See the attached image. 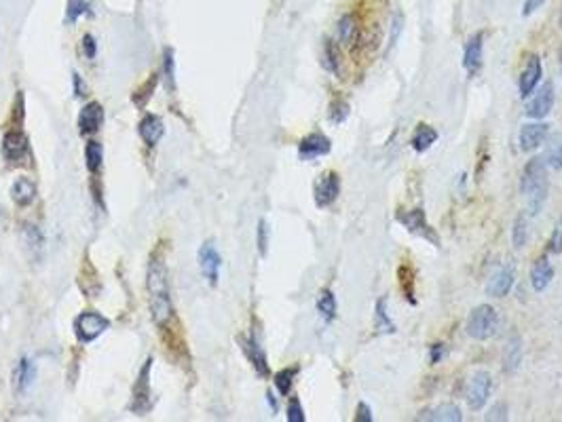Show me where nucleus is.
Masks as SVG:
<instances>
[{"mask_svg":"<svg viewBox=\"0 0 562 422\" xmlns=\"http://www.w3.org/2000/svg\"><path fill=\"white\" fill-rule=\"evenodd\" d=\"M387 296H381L374 304V331L377 334H396L398 327L387 310Z\"/></svg>","mask_w":562,"mask_h":422,"instance_id":"nucleus-22","label":"nucleus"},{"mask_svg":"<svg viewBox=\"0 0 562 422\" xmlns=\"http://www.w3.org/2000/svg\"><path fill=\"white\" fill-rule=\"evenodd\" d=\"M108 319H104L102 315L98 312H83L77 321H74V331H77V338L79 342H91L96 340L100 334H104L108 329Z\"/></svg>","mask_w":562,"mask_h":422,"instance_id":"nucleus-7","label":"nucleus"},{"mask_svg":"<svg viewBox=\"0 0 562 422\" xmlns=\"http://www.w3.org/2000/svg\"><path fill=\"white\" fill-rule=\"evenodd\" d=\"M313 194H315V205L318 207H330L341 194V178H339V173L336 171L324 173L315 182Z\"/></svg>","mask_w":562,"mask_h":422,"instance_id":"nucleus-8","label":"nucleus"},{"mask_svg":"<svg viewBox=\"0 0 562 422\" xmlns=\"http://www.w3.org/2000/svg\"><path fill=\"white\" fill-rule=\"evenodd\" d=\"M28 152H30L28 138H26L22 131L13 129V131H9V133L3 138V154H5V159H9V161H20V159H24Z\"/></svg>","mask_w":562,"mask_h":422,"instance_id":"nucleus-16","label":"nucleus"},{"mask_svg":"<svg viewBox=\"0 0 562 422\" xmlns=\"http://www.w3.org/2000/svg\"><path fill=\"white\" fill-rule=\"evenodd\" d=\"M11 199L20 205V207H28L34 203L37 199V186L28 180V178H20L13 188H11Z\"/></svg>","mask_w":562,"mask_h":422,"instance_id":"nucleus-24","label":"nucleus"},{"mask_svg":"<svg viewBox=\"0 0 562 422\" xmlns=\"http://www.w3.org/2000/svg\"><path fill=\"white\" fill-rule=\"evenodd\" d=\"M165 81H167V87L174 89V58H171V51H165Z\"/></svg>","mask_w":562,"mask_h":422,"instance_id":"nucleus-42","label":"nucleus"},{"mask_svg":"<svg viewBox=\"0 0 562 422\" xmlns=\"http://www.w3.org/2000/svg\"><path fill=\"white\" fill-rule=\"evenodd\" d=\"M554 100H556V93H554V85H551V81H545L539 89H537V93L530 98V102L526 104V117L528 119H535V121H541V119H545L549 112H551V108H554Z\"/></svg>","mask_w":562,"mask_h":422,"instance_id":"nucleus-5","label":"nucleus"},{"mask_svg":"<svg viewBox=\"0 0 562 422\" xmlns=\"http://www.w3.org/2000/svg\"><path fill=\"white\" fill-rule=\"evenodd\" d=\"M547 253H562V218L556 222L551 237L547 241Z\"/></svg>","mask_w":562,"mask_h":422,"instance_id":"nucleus-36","label":"nucleus"},{"mask_svg":"<svg viewBox=\"0 0 562 422\" xmlns=\"http://www.w3.org/2000/svg\"><path fill=\"white\" fill-rule=\"evenodd\" d=\"M96 41H93V37L91 34H85L83 37V51H85V58L87 60H93L96 58Z\"/></svg>","mask_w":562,"mask_h":422,"instance_id":"nucleus-43","label":"nucleus"},{"mask_svg":"<svg viewBox=\"0 0 562 422\" xmlns=\"http://www.w3.org/2000/svg\"><path fill=\"white\" fill-rule=\"evenodd\" d=\"M34 374H37V367H34V363H32L28 357H24V359L18 363V369H15V380H18V386H20V390H26V388L32 384V380H34Z\"/></svg>","mask_w":562,"mask_h":422,"instance_id":"nucleus-29","label":"nucleus"},{"mask_svg":"<svg viewBox=\"0 0 562 422\" xmlns=\"http://www.w3.org/2000/svg\"><path fill=\"white\" fill-rule=\"evenodd\" d=\"M526 241H528V220H526V216L520 213L511 226V243L516 249H522L526 245Z\"/></svg>","mask_w":562,"mask_h":422,"instance_id":"nucleus-30","label":"nucleus"},{"mask_svg":"<svg viewBox=\"0 0 562 422\" xmlns=\"http://www.w3.org/2000/svg\"><path fill=\"white\" fill-rule=\"evenodd\" d=\"M266 401H268V405H270V409H273V411H277V401H275V397H273V393H266Z\"/></svg>","mask_w":562,"mask_h":422,"instance_id":"nucleus-46","label":"nucleus"},{"mask_svg":"<svg viewBox=\"0 0 562 422\" xmlns=\"http://www.w3.org/2000/svg\"><path fill=\"white\" fill-rule=\"evenodd\" d=\"M220 266H222V258L220 253L216 251L214 243H203L201 249H199V268L201 272L205 275V279L209 281V285H218V279H220Z\"/></svg>","mask_w":562,"mask_h":422,"instance_id":"nucleus-10","label":"nucleus"},{"mask_svg":"<svg viewBox=\"0 0 562 422\" xmlns=\"http://www.w3.org/2000/svg\"><path fill=\"white\" fill-rule=\"evenodd\" d=\"M243 348H245V352H247V357H249V361H251V365H254V369L258 371V376H268V363H266V355H264V350H262V346L258 344V340L256 338H249V340H245L243 342Z\"/></svg>","mask_w":562,"mask_h":422,"instance_id":"nucleus-25","label":"nucleus"},{"mask_svg":"<svg viewBox=\"0 0 562 422\" xmlns=\"http://www.w3.org/2000/svg\"><path fill=\"white\" fill-rule=\"evenodd\" d=\"M398 283L402 289V296L406 298V302H410L412 306L417 304V296H414V270L410 264H400L398 268Z\"/></svg>","mask_w":562,"mask_h":422,"instance_id":"nucleus-27","label":"nucleus"},{"mask_svg":"<svg viewBox=\"0 0 562 422\" xmlns=\"http://www.w3.org/2000/svg\"><path fill=\"white\" fill-rule=\"evenodd\" d=\"M347 117H349V102L345 98H341V95L334 98L332 104H330V121L334 125H341V123L347 121Z\"/></svg>","mask_w":562,"mask_h":422,"instance_id":"nucleus-34","label":"nucleus"},{"mask_svg":"<svg viewBox=\"0 0 562 422\" xmlns=\"http://www.w3.org/2000/svg\"><path fill=\"white\" fill-rule=\"evenodd\" d=\"M545 165L549 169H556L560 171L562 169V131H556V133H547L545 138V150H543V157Z\"/></svg>","mask_w":562,"mask_h":422,"instance_id":"nucleus-19","label":"nucleus"},{"mask_svg":"<svg viewBox=\"0 0 562 422\" xmlns=\"http://www.w3.org/2000/svg\"><path fill=\"white\" fill-rule=\"evenodd\" d=\"M438 131L431 127V125H427V123H419L417 125V129H414V133H412V138H410V146H412V150L414 152H419V154H423V152H427L436 142H438Z\"/></svg>","mask_w":562,"mask_h":422,"instance_id":"nucleus-20","label":"nucleus"},{"mask_svg":"<svg viewBox=\"0 0 562 422\" xmlns=\"http://www.w3.org/2000/svg\"><path fill=\"white\" fill-rule=\"evenodd\" d=\"M417 420H429V422H461L463 414L455 403H442L429 409H423Z\"/></svg>","mask_w":562,"mask_h":422,"instance_id":"nucleus-18","label":"nucleus"},{"mask_svg":"<svg viewBox=\"0 0 562 422\" xmlns=\"http://www.w3.org/2000/svg\"><path fill=\"white\" fill-rule=\"evenodd\" d=\"M288 422H305V409L296 397H292L288 403Z\"/></svg>","mask_w":562,"mask_h":422,"instance_id":"nucleus-38","label":"nucleus"},{"mask_svg":"<svg viewBox=\"0 0 562 422\" xmlns=\"http://www.w3.org/2000/svg\"><path fill=\"white\" fill-rule=\"evenodd\" d=\"M102 157H104V152H102V144H100V142H89V144L85 146L87 169H89L91 173L100 171V167H102Z\"/></svg>","mask_w":562,"mask_h":422,"instance_id":"nucleus-32","label":"nucleus"},{"mask_svg":"<svg viewBox=\"0 0 562 422\" xmlns=\"http://www.w3.org/2000/svg\"><path fill=\"white\" fill-rule=\"evenodd\" d=\"M266 249H268V224L260 220L258 222V251L262 258L266 256Z\"/></svg>","mask_w":562,"mask_h":422,"instance_id":"nucleus-39","label":"nucleus"},{"mask_svg":"<svg viewBox=\"0 0 562 422\" xmlns=\"http://www.w3.org/2000/svg\"><path fill=\"white\" fill-rule=\"evenodd\" d=\"M163 133H165L163 121L159 117H155V114L144 117V121L140 123V136L148 146H155L163 138Z\"/></svg>","mask_w":562,"mask_h":422,"instance_id":"nucleus-23","label":"nucleus"},{"mask_svg":"<svg viewBox=\"0 0 562 422\" xmlns=\"http://www.w3.org/2000/svg\"><path fill=\"white\" fill-rule=\"evenodd\" d=\"M87 3L85 0H68V9H66V24H74L83 13H87Z\"/></svg>","mask_w":562,"mask_h":422,"instance_id":"nucleus-35","label":"nucleus"},{"mask_svg":"<svg viewBox=\"0 0 562 422\" xmlns=\"http://www.w3.org/2000/svg\"><path fill=\"white\" fill-rule=\"evenodd\" d=\"M146 289H148V302L150 312L157 325L169 323L174 315L171 296H169V281H167V268L159 258H152L148 264V277H146Z\"/></svg>","mask_w":562,"mask_h":422,"instance_id":"nucleus-1","label":"nucleus"},{"mask_svg":"<svg viewBox=\"0 0 562 422\" xmlns=\"http://www.w3.org/2000/svg\"><path fill=\"white\" fill-rule=\"evenodd\" d=\"M541 77H543V68H541L539 55H528V62H526V66H524V70L520 74V83H518L520 98L526 100L530 93H535L537 85L541 83Z\"/></svg>","mask_w":562,"mask_h":422,"instance_id":"nucleus-12","label":"nucleus"},{"mask_svg":"<svg viewBox=\"0 0 562 422\" xmlns=\"http://www.w3.org/2000/svg\"><path fill=\"white\" fill-rule=\"evenodd\" d=\"M104 119V110L98 102H89L87 106H83L81 114H79V131L83 136H91L100 129Z\"/></svg>","mask_w":562,"mask_h":422,"instance_id":"nucleus-17","label":"nucleus"},{"mask_svg":"<svg viewBox=\"0 0 562 422\" xmlns=\"http://www.w3.org/2000/svg\"><path fill=\"white\" fill-rule=\"evenodd\" d=\"M374 416H372V409L366 405V403H358V409H355V422H372Z\"/></svg>","mask_w":562,"mask_h":422,"instance_id":"nucleus-41","label":"nucleus"},{"mask_svg":"<svg viewBox=\"0 0 562 422\" xmlns=\"http://www.w3.org/2000/svg\"><path fill=\"white\" fill-rule=\"evenodd\" d=\"M522 355H524L522 338L520 336L509 338L505 348H503V371L505 374H514L522 363Z\"/></svg>","mask_w":562,"mask_h":422,"instance_id":"nucleus-21","label":"nucleus"},{"mask_svg":"<svg viewBox=\"0 0 562 422\" xmlns=\"http://www.w3.org/2000/svg\"><path fill=\"white\" fill-rule=\"evenodd\" d=\"M497 329H499V312L490 304L476 306L465 323V331L473 340H488L497 334Z\"/></svg>","mask_w":562,"mask_h":422,"instance_id":"nucleus-3","label":"nucleus"},{"mask_svg":"<svg viewBox=\"0 0 562 422\" xmlns=\"http://www.w3.org/2000/svg\"><path fill=\"white\" fill-rule=\"evenodd\" d=\"M554 279V266L549 262L547 256H539L535 262H532V268H530V285L537 294L545 291L549 287Z\"/></svg>","mask_w":562,"mask_h":422,"instance_id":"nucleus-15","label":"nucleus"},{"mask_svg":"<svg viewBox=\"0 0 562 422\" xmlns=\"http://www.w3.org/2000/svg\"><path fill=\"white\" fill-rule=\"evenodd\" d=\"M520 190L522 197L526 201V211L530 216H537L545 201H547V190H549V182H547V165L541 157H532L524 169H522V180H520Z\"/></svg>","mask_w":562,"mask_h":422,"instance_id":"nucleus-2","label":"nucleus"},{"mask_svg":"<svg viewBox=\"0 0 562 422\" xmlns=\"http://www.w3.org/2000/svg\"><path fill=\"white\" fill-rule=\"evenodd\" d=\"M482 55H484V32L473 34L463 49V68L469 74H476L482 68Z\"/></svg>","mask_w":562,"mask_h":422,"instance_id":"nucleus-13","label":"nucleus"},{"mask_svg":"<svg viewBox=\"0 0 562 422\" xmlns=\"http://www.w3.org/2000/svg\"><path fill=\"white\" fill-rule=\"evenodd\" d=\"M543 3H545V0H524V5H522V15H524V18L532 15Z\"/></svg>","mask_w":562,"mask_h":422,"instance_id":"nucleus-44","label":"nucleus"},{"mask_svg":"<svg viewBox=\"0 0 562 422\" xmlns=\"http://www.w3.org/2000/svg\"><path fill=\"white\" fill-rule=\"evenodd\" d=\"M299 367H286L275 374V386L279 390V395H288L292 390V382H294V376H296Z\"/></svg>","mask_w":562,"mask_h":422,"instance_id":"nucleus-31","label":"nucleus"},{"mask_svg":"<svg viewBox=\"0 0 562 422\" xmlns=\"http://www.w3.org/2000/svg\"><path fill=\"white\" fill-rule=\"evenodd\" d=\"M336 37L343 45H351L358 37H360V26H358V20L355 15L347 13L339 20L336 24Z\"/></svg>","mask_w":562,"mask_h":422,"instance_id":"nucleus-26","label":"nucleus"},{"mask_svg":"<svg viewBox=\"0 0 562 422\" xmlns=\"http://www.w3.org/2000/svg\"><path fill=\"white\" fill-rule=\"evenodd\" d=\"M446 352H448V348H446L444 342H436V344H431V346H429V361H431V365H438V363L446 357Z\"/></svg>","mask_w":562,"mask_h":422,"instance_id":"nucleus-40","label":"nucleus"},{"mask_svg":"<svg viewBox=\"0 0 562 422\" xmlns=\"http://www.w3.org/2000/svg\"><path fill=\"white\" fill-rule=\"evenodd\" d=\"M490 390H492V378L488 371H476L471 378H469V384H467V390H465V401L469 405V409L478 411L486 405L488 397H490Z\"/></svg>","mask_w":562,"mask_h":422,"instance_id":"nucleus-4","label":"nucleus"},{"mask_svg":"<svg viewBox=\"0 0 562 422\" xmlns=\"http://www.w3.org/2000/svg\"><path fill=\"white\" fill-rule=\"evenodd\" d=\"M507 414H509V407H507V403L505 401H497L490 409H488V414H486V420L488 422H503V420H507Z\"/></svg>","mask_w":562,"mask_h":422,"instance_id":"nucleus-37","label":"nucleus"},{"mask_svg":"<svg viewBox=\"0 0 562 422\" xmlns=\"http://www.w3.org/2000/svg\"><path fill=\"white\" fill-rule=\"evenodd\" d=\"M74 91H77V98H81L83 91H85V85H81V77L79 74H74Z\"/></svg>","mask_w":562,"mask_h":422,"instance_id":"nucleus-45","label":"nucleus"},{"mask_svg":"<svg viewBox=\"0 0 562 422\" xmlns=\"http://www.w3.org/2000/svg\"><path fill=\"white\" fill-rule=\"evenodd\" d=\"M336 298H334V294L330 291V289H322L320 291V298H318V312L330 323V321H334V317H336Z\"/></svg>","mask_w":562,"mask_h":422,"instance_id":"nucleus-28","label":"nucleus"},{"mask_svg":"<svg viewBox=\"0 0 562 422\" xmlns=\"http://www.w3.org/2000/svg\"><path fill=\"white\" fill-rule=\"evenodd\" d=\"M332 150V142L328 136L315 131V133H309L301 140L299 144V157L301 161H313V159H320V157H326L330 154Z\"/></svg>","mask_w":562,"mask_h":422,"instance_id":"nucleus-9","label":"nucleus"},{"mask_svg":"<svg viewBox=\"0 0 562 422\" xmlns=\"http://www.w3.org/2000/svg\"><path fill=\"white\" fill-rule=\"evenodd\" d=\"M547 131H549L547 123H539V121L537 123H526L520 129V150H524V152L537 150L545 142Z\"/></svg>","mask_w":562,"mask_h":422,"instance_id":"nucleus-14","label":"nucleus"},{"mask_svg":"<svg viewBox=\"0 0 562 422\" xmlns=\"http://www.w3.org/2000/svg\"><path fill=\"white\" fill-rule=\"evenodd\" d=\"M398 220L404 224V228H406L408 232L419 235V237H423V239H429L433 245H440V239H438V235L433 232V228L427 224V220H425V211H423L421 207L410 209V211H400V213H398Z\"/></svg>","mask_w":562,"mask_h":422,"instance_id":"nucleus-6","label":"nucleus"},{"mask_svg":"<svg viewBox=\"0 0 562 422\" xmlns=\"http://www.w3.org/2000/svg\"><path fill=\"white\" fill-rule=\"evenodd\" d=\"M514 281H516V268H514V264L501 266L488 279V283H486V296H490V298H505L511 291Z\"/></svg>","mask_w":562,"mask_h":422,"instance_id":"nucleus-11","label":"nucleus"},{"mask_svg":"<svg viewBox=\"0 0 562 422\" xmlns=\"http://www.w3.org/2000/svg\"><path fill=\"white\" fill-rule=\"evenodd\" d=\"M339 64H341V58H339V49H336V45H334L332 41H326V43H324V68H326L328 72H332V74H339V72H341Z\"/></svg>","mask_w":562,"mask_h":422,"instance_id":"nucleus-33","label":"nucleus"}]
</instances>
